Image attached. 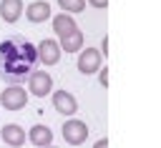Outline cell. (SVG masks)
<instances>
[{
  "mask_svg": "<svg viewBox=\"0 0 161 148\" xmlns=\"http://www.w3.org/2000/svg\"><path fill=\"white\" fill-rule=\"evenodd\" d=\"M38 63L35 45L25 38H10L0 43V75L10 80V85H20Z\"/></svg>",
  "mask_w": 161,
  "mask_h": 148,
  "instance_id": "obj_1",
  "label": "cell"
},
{
  "mask_svg": "<svg viewBox=\"0 0 161 148\" xmlns=\"http://www.w3.org/2000/svg\"><path fill=\"white\" fill-rule=\"evenodd\" d=\"M60 133H63V140L70 143V145H83V143L88 140V125H86L83 120L73 118V115H70V120L63 123Z\"/></svg>",
  "mask_w": 161,
  "mask_h": 148,
  "instance_id": "obj_2",
  "label": "cell"
},
{
  "mask_svg": "<svg viewBox=\"0 0 161 148\" xmlns=\"http://www.w3.org/2000/svg\"><path fill=\"white\" fill-rule=\"evenodd\" d=\"M0 105L5 110H23L28 105V90L23 85H8L0 93Z\"/></svg>",
  "mask_w": 161,
  "mask_h": 148,
  "instance_id": "obj_3",
  "label": "cell"
},
{
  "mask_svg": "<svg viewBox=\"0 0 161 148\" xmlns=\"http://www.w3.org/2000/svg\"><path fill=\"white\" fill-rule=\"evenodd\" d=\"M28 93H33L35 98H45L53 93V78L45 70H33L28 75Z\"/></svg>",
  "mask_w": 161,
  "mask_h": 148,
  "instance_id": "obj_4",
  "label": "cell"
},
{
  "mask_svg": "<svg viewBox=\"0 0 161 148\" xmlns=\"http://www.w3.org/2000/svg\"><path fill=\"white\" fill-rule=\"evenodd\" d=\"M101 63H103V58H101V50L98 48H80L78 50V70L83 73V75H91V73H98V68H101Z\"/></svg>",
  "mask_w": 161,
  "mask_h": 148,
  "instance_id": "obj_5",
  "label": "cell"
},
{
  "mask_svg": "<svg viewBox=\"0 0 161 148\" xmlns=\"http://www.w3.org/2000/svg\"><path fill=\"white\" fill-rule=\"evenodd\" d=\"M35 53L43 65H55L60 60V45H58V40H50V38H43L35 45Z\"/></svg>",
  "mask_w": 161,
  "mask_h": 148,
  "instance_id": "obj_6",
  "label": "cell"
},
{
  "mask_svg": "<svg viewBox=\"0 0 161 148\" xmlns=\"http://www.w3.org/2000/svg\"><path fill=\"white\" fill-rule=\"evenodd\" d=\"M53 108L60 113V115H75V110H78V100H75V95L73 93H68V90H55L53 93Z\"/></svg>",
  "mask_w": 161,
  "mask_h": 148,
  "instance_id": "obj_7",
  "label": "cell"
},
{
  "mask_svg": "<svg viewBox=\"0 0 161 148\" xmlns=\"http://www.w3.org/2000/svg\"><path fill=\"white\" fill-rule=\"evenodd\" d=\"M53 20V33L58 35V40H63V38H68V35H73L75 30H78V23L73 20V15H68V13H58L55 18H50Z\"/></svg>",
  "mask_w": 161,
  "mask_h": 148,
  "instance_id": "obj_8",
  "label": "cell"
},
{
  "mask_svg": "<svg viewBox=\"0 0 161 148\" xmlns=\"http://www.w3.org/2000/svg\"><path fill=\"white\" fill-rule=\"evenodd\" d=\"M0 138H3V143H5L8 148H20L23 143H28V138H25V130H23L18 123H8V125H3V130H0Z\"/></svg>",
  "mask_w": 161,
  "mask_h": 148,
  "instance_id": "obj_9",
  "label": "cell"
},
{
  "mask_svg": "<svg viewBox=\"0 0 161 148\" xmlns=\"http://www.w3.org/2000/svg\"><path fill=\"white\" fill-rule=\"evenodd\" d=\"M25 138H28V143H33L35 148H43V145H50V143H53V130H50L48 125H43V123H35V125L25 133Z\"/></svg>",
  "mask_w": 161,
  "mask_h": 148,
  "instance_id": "obj_10",
  "label": "cell"
},
{
  "mask_svg": "<svg viewBox=\"0 0 161 148\" xmlns=\"http://www.w3.org/2000/svg\"><path fill=\"white\" fill-rule=\"evenodd\" d=\"M25 18L30 23H43V20H50V5L45 0H35L25 8Z\"/></svg>",
  "mask_w": 161,
  "mask_h": 148,
  "instance_id": "obj_11",
  "label": "cell"
},
{
  "mask_svg": "<svg viewBox=\"0 0 161 148\" xmlns=\"http://www.w3.org/2000/svg\"><path fill=\"white\" fill-rule=\"evenodd\" d=\"M23 15V0H3L0 3V18L5 23H18Z\"/></svg>",
  "mask_w": 161,
  "mask_h": 148,
  "instance_id": "obj_12",
  "label": "cell"
},
{
  "mask_svg": "<svg viewBox=\"0 0 161 148\" xmlns=\"http://www.w3.org/2000/svg\"><path fill=\"white\" fill-rule=\"evenodd\" d=\"M83 30H75L73 35H68V38H63V40H58V45H60V50L63 53H78L80 48H83Z\"/></svg>",
  "mask_w": 161,
  "mask_h": 148,
  "instance_id": "obj_13",
  "label": "cell"
},
{
  "mask_svg": "<svg viewBox=\"0 0 161 148\" xmlns=\"http://www.w3.org/2000/svg\"><path fill=\"white\" fill-rule=\"evenodd\" d=\"M58 5H60V13L75 15V13H83V8H86V0H58Z\"/></svg>",
  "mask_w": 161,
  "mask_h": 148,
  "instance_id": "obj_14",
  "label": "cell"
},
{
  "mask_svg": "<svg viewBox=\"0 0 161 148\" xmlns=\"http://www.w3.org/2000/svg\"><path fill=\"white\" fill-rule=\"evenodd\" d=\"M98 80H101V85L106 88L108 85V68L103 65V68H98Z\"/></svg>",
  "mask_w": 161,
  "mask_h": 148,
  "instance_id": "obj_15",
  "label": "cell"
},
{
  "mask_svg": "<svg viewBox=\"0 0 161 148\" xmlns=\"http://www.w3.org/2000/svg\"><path fill=\"white\" fill-rule=\"evenodd\" d=\"M86 3H91L93 8H98V10H103L106 5H108V0H86Z\"/></svg>",
  "mask_w": 161,
  "mask_h": 148,
  "instance_id": "obj_16",
  "label": "cell"
},
{
  "mask_svg": "<svg viewBox=\"0 0 161 148\" xmlns=\"http://www.w3.org/2000/svg\"><path fill=\"white\" fill-rule=\"evenodd\" d=\"M93 148H108V138H101V140H96V145Z\"/></svg>",
  "mask_w": 161,
  "mask_h": 148,
  "instance_id": "obj_17",
  "label": "cell"
},
{
  "mask_svg": "<svg viewBox=\"0 0 161 148\" xmlns=\"http://www.w3.org/2000/svg\"><path fill=\"white\" fill-rule=\"evenodd\" d=\"M101 50H103V58H106V53H108V38L101 40Z\"/></svg>",
  "mask_w": 161,
  "mask_h": 148,
  "instance_id": "obj_18",
  "label": "cell"
},
{
  "mask_svg": "<svg viewBox=\"0 0 161 148\" xmlns=\"http://www.w3.org/2000/svg\"><path fill=\"white\" fill-rule=\"evenodd\" d=\"M43 148H55V145H43Z\"/></svg>",
  "mask_w": 161,
  "mask_h": 148,
  "instance_id": "obj_19",
  "label": "cell"
},
{
  "mask_svg": "<svg viewBox=\"0 0 161 148\" xmlns=\"http://www.w3.org/2000/svg\"><path fill=\"white\" fill-rule=\"evenodd\" d=\"M5 148H8V145H5Z\"/></svg>",
  "mask_w": 161,
  "mask_h": 148,
  "instance_id": "obj_20",
  "label": "cell"
}]
</instances>
